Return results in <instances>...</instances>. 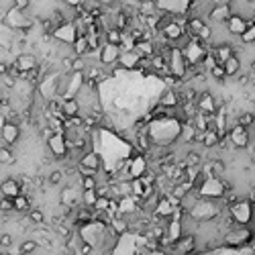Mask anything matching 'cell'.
Here are the masks:
<instances>
[{"label":"cell","mask_w":255,"mask_h":255,"mask_svg":"<svg viewBox=\"0 0 255 255\" xmlns=\"http://www.w3.org/2000/svg\"><path fill=\"white\" fill-rule=\"evenodd\" d=\"M10 245H12V235H8V233L0 235V247H10Z\"/></svg>","instance_id":"cell-27"},{"label":"cell","mask_w":255,"mask_h":255,"mask_svg":"<svg viewBox=\"0 0 255 255\" xmlns=\"http://www.w3.org/2000/svg\"><path fill=\"white\" fill-rule=\"evenodd\" d=\"M231 139H233L235 147H247V145H249V127L237 125V127L231 131Z\"/></svg>","instance_id":"cell-4"},{"label":"cell","mask_w":255,"mask_h":255,"mask_svg":"<svg viewBox=\"0 0 255 255\" xmlns=\"http://www.w3.org/2000/svg\"><path fill=\"white\" fill-rule=\"evenodd\" d=\"M33 184H35V186H45V178L39 176V178H35V180H33Z\"/></svg>","instance_id":"cell-30"},{"label":"cell","mask_w":255,"mask_h":255,"mask_svg":"<svg viewBox=\"0 0 255 255\" xmlns=\"http://www.w3.org/2000/svg\"><path fill=\"white\" fill-rule=\"evenodd\" d=\"M72 53L74 56H88V41H86V35H76L74 41H72Z\"/></svg>","instance_id":"cell-7"},{"label":"cell","mask_w":255,"mask_h":255,"mask_svg":"<svg viewBox=\"0 0 255 255\" xmlns=\"http://www.w3.org/2000/svg\"><path fill=\"white\" fill-rule=\"evenodd\" d=\"M82 164H84V166L90 164L92 170H96V171H98V170H100V157H98L96 153H88V155H84V162H82Z\"/></svg>","instance_id":"cell-19"},{"label":"cell","mask_w":255,"mask_h":255,"mask_svg":"<svg viewBox=\"0 0 255 255\" xmlns=\"http://www.w3.org/2000/svg\"><path fill=\"white\" fill-rule=\"evenodd\" d=\"M251 151H253V155H255V145H253V149H251Z\"/></svg>","instance_id":"cell-33"},{"label":"cell","mask_w":255,"mask_h":255,"mask_svg":"<svg viewBox=\"0 0 255 255\" xmlns=\"http://www.w3.org/2000/svg\"><path fill=\"white\" fill-rule=\"evenodd\" d=\"M208 74H210V78H214L219 84H223L225 82V78H227V72H225V68H223V63H214L212 68L208 70Z\"/></svg>","instance_id":"cell-14"},{"label":"cell","mask_w":255,"mask_h":255,"mask_svg":"<svg viewBox=\"0 0 255 255\" xmlns=\"http://www.w3.org/2000/svg\"><path fill=\"white\" fill-rule=\"evenodd\" d=\"M204 171L208 173L210 178H212V176H223V171H225V164L221 162V159H212L210 166H208Z\"/></svg>","instance_id":"cell-13"},{"label":"cell","mask_w":255,"mask_h":255,"mask_svg":"<svg viewBox=\"0 0 255 255\" xmlns=\"http://www.w3.org/2000/svg\"><path fill=\"white\" fill-rule=\"evenodd\" d=\"M253 123H255V111H245L237 118V125H243V127H251Z\"/></svg>","instance_id":"cell-16"},{"label":"cell","mask_w":255,"mask_h":255,"mask_svg":"<svg viewBox=\"0 0 255 255\" xmlns=\"http://www.w3.org/2000/svg\"><path fill=\"white\" fill-rule=\"evenodd\" d=\"M37 241H33V239H27V241H23L21 243V247H19V251H21V255H29V253H33L35 249H37Z\"/></svg>","instance_id":"cell-17"},{"label":"cell","mask_w":255,"mask_h":255,"mask_svg":"<svg viewBox=\"0 0 255 255\" xmlns=\"http://www.w3.org/2000/svg\"><path fill=\"white\" fill-rule=\"evenodd\" d=\"M80 253H82V255H90L92 253V245L90 243H82V245H80Z\"/></svg>","instance_id":"cell-28"},{"label":"cell","mask_w":255,"mask_h":255,"mask_svg":"<svg viewBox=\"0 0 255 255\" xmlns=\"http://www.w3.org/2000/svg\"><path fill=\"white\" fill-rule=\"evenodd\" d=\"M12 204H15V210H19V212H29L31 210V200L25 194H19V196L12 198Z\"/></svg>","instance_id":"cell-11"},{"label":"cell","mask_w":255,"mask_h":255,"mask_svg":"<svg viewBox=\"0 0 255 255\" xmlns=\"http://www.w3.org/2000/svg\"><path fill=\"white\" fill-rule=\"evenodd\" d=\"M225 25H227V29H229V33L231 35H235V37H239L241 33H243L245 29H247V17H243L241 12H233V15L225 21Z\"/></svg>","instance_id":"cell-1"},{"label":"cell","mask_w":255,"mask_h":255,"mask_svg":"<svg viewBox=\"0 0 255 255\" xmlns=\"http://www.w3.org/2000/svg\"><path fill=\"white\" fill-rule=\"evenodd\" d=\"M223 68H225L227 76H235L241 70V57L237 56V53H233V56H229L223 61Z\"/></svg>","instance_id":"cell-8"},{"label":"cell","mask_w":255,"mask_h":255,"mask_svg":"<svg viewBox=\"0 0 255 255\" xmlns=\"http://www.w3.org/2000/svg\"><path fill=\"white\" fill-rule=\"evenodd\" d=\"M186 168H200L202 166V155L196 153V151H190L186 155V162H184Z\"/></svg>","instance_id":"cell-15"},{"label":"cell","mask_w":255,"mask_h":255,"mask_svg":"<svg viewBox=\"0 0 255 255\" xmlns=\"http://www.w3.org/2000/svg\"><path fill=\"white\" fill-rule=\"evenodd\" d=\"M15 210V204H12V198L10 196H2L0 198V212H12Z\"/></svg>","instance_id":"cell-21"},{"label":"cell","mask_w":255,"mask_h":255,"mask_svg":"<svg viewBox=\"0 0 255 255\" xmlns=\"http://www.w3.org/2000/svg\"><path fill=\"white\" fill-rule=\"evenodd\" d=\"M241 37V41H243L245 45H249L251 41H255V25H247V29L239 35Z\"/></svg>","instance_id":"cell-18"},{"label":"cell","mask_w":255,"mask_h":255,"mask_svg":"<svg viewBox=\"0 0 255 255\" xmlns=\"http://www.w3.org/2000/svg\"><path fill=\"white\" fill-rule=\"evenodd\" d=\"M61 113H63L65 118L74 116V114H80V104H78V100H76V98L63 100V102H61Z\"/></svg>","instance_id":"cell-10"},{"label":"cell","mask_w":255,"mask_h":255,"mask_svg":"<svg viewBox=\"0 0 255 255\" xmlns=\"http://www.w3.org/2000/svg\"><path fill=\"white\" fill-rule=\"evenodd\" d=\"M247 2H249V4H255V0H247Z\"/></svg>","instance_id":"cell-32"},{"label":"cell","mask_w":255,"mask_h":255,"mask_svg":"<svg viewBox=\"0 0 255 255\" xmlns=\"http://www.w3.org/2000/svg\"><path fill=\"white\" fill-rule=\"evenodd\" d=\"M65 178V173H63V170H53L49 176H47V182L51 184V186H57V184H61V180Z\"/></svg>","instance_id":"cell-20"},{"label":"cell","mask_w":255,"mask_h":255,"mask_svg":"<svg viewBox=\"0 0 255 255\" xmlns=\"http://www.w3.org/2000/svg\"><path fill=\"white\" fill-rule=\"evenodd\" d=\"M8 72V63H4V61H0V76H4Z\"/></svg>","instance_id":"cell-29"},{"label":"cell","mask_w":255,"mask_h":255,"mask_svg":"<svg viewBox=\"0 0 255 255\" xmlns=\"http://www.w3.org/2000/svg\"><path fill=\"white\" fill-rule=\"evenodd\" d=\"M15 63L19 65V70L21 72H27V70H31V68H35L37 65V57L33 56V53H19L17 56V59H15Z\"/></svg>","instance_id":"cell-6"},{"label":"cell","mask_w":255,"mask_h":255,"mask_svg":"<svg viewBox=\"0 0 255 255\" xmlns=\"http://www.w3.org/2000/svg\"><path fill=\"white\" fill-rule=\"evenodd\" d=\"M0 192H2V196L15 198V196L21 194V182L15 180V178H6L2 184H0Z\"/></svg>","instance_id":"cell-5"},{"label":"cell","mask_w":255,"mask_h":255,"mask_svg":"<svg viewBox=\"0 0 255 255\" xmlns=\"http://www.w3.org/2000/svg\"><path fill=\"white\" fill-rule=\"evenodd\" d=\"M219 139H221V133H219V129H206L204 133H202V145L204 147H214V145H219Z\"/></svg>","instance_id":"cell-9"},{"label":"cell","mask_w":255,"mask_h":255,"mask_svg":"<svg viewBox=\"0 0 255 255\" xmlns=\"http://www.w3.org/2000/svg\"><path fill=\"white\" fill-rule=\"evenodd\" d=\"M137 59H139V53H137L135 47H133V49H123V51H120V56H118V63L123 65L125 70H135L137 68Z\"/></svg>","instance_id":"cell-3"},{"label":"cell","mask_w":255,"mask_h":255,"mask_svg":"<svg viewBox=\"0 0 255 255\" xmlns=\"http://www.w3.org/2000/svg\"><path fill=\"white\" fill-rule=\"evenodd\" d=\"M98 51H100V61H102V65H114V63L118 61V56H120V47H118V45L104 43Z\"/></svg>","instance_id":"cell-2"},{"label":"cell","mask_w":255,"mask_h":255,"mask_svg":"<svg viewBox=\"0 0 255 255\" xmlns=\"http://www.w3.org/2000/svg\"><path fill=\"white\" fill-rule=\"evenodd\" d=\"M82 186H84V190H94V188H96V178L94 176H82Z\"/></svg>","instance_id":"cell-23"},{"label":"cell","mask_w":255,"mask_h":255,"mask_svg":"<svg viewBox=\"0 0 255 255\" xmlns=\"http://www.w3.org/2000/svg\"><path fill=\"white\" fill-rule=\"evenodd\" d=\"M249 74H255V59L249 61Z\"/></svg>","instance_id":"cell-31"},{"label":"cell","mask_w":255,"mask_h":255,"mask_svg":"<svg viewBox=\"0 0 255 255\" xmlns=\"http://www.w3.org/2000/svg\"><path fill=\"white\" fill-rule=\"evenodd\" d=\"M10 164H15V155H12L10 145L0 147V166H10Z\"/></svg>","instance_id":"cell-12"},{"label":"cell","mask_w":255,"mask_h":255,"mask_svg":"<svg viewBox=\"0 0 255 255\" xmlns=\"http://www.w3.org/2000/svg\"><path fill=\"white\" fill-rule=\"evenodd\" d=\"M235 76H237V84H241V86H245V84H249V82H251V78H249L251 74H245V72H237Z\"/></svg>","instance_id":"cell-26"},{"label":"cell","mask_w":255,"mask_h":255,"mask_svg":"<svg viewBox=\"0 0 255 255\" xmlns=\"http://www.w3.org/2000/svg\"><path fill=\"white\" fill-rule=\"evenodd\" d=\"M0 82H2L4 88H12V86L17 84V78L10 76V74H4V76H0Z\"/></svg>","instance_id":"cell-24"},{"label":"cell","mask_w":255,"mask_h":255,"mask_svg":"<svg viewBox=\"0 0 255 255\" xmlns=\"http://www.w3.org/2000/svg\"><path fill=\"white\" fill-rule=\"evenodd\" d=\"M12 6H15L17 10H29V6H31V0H12Z\"/></svg>","instance_id":"cell-25"},{"label":"cell","mask_w":255,"mask_h":255,"mask_svg":"<svg viewBox=\"0 0 255 255\" xmlns=\"http://www.w3.org/2000/svg\"><path fill=\"white\" fill-rule=\"evenodd\" d=\"M29 219H31L35 225H43V221H45L43 212L39 210V208H31V210H29Z\"/></svg>","instance_id":"cell-22"}]
</instances>
